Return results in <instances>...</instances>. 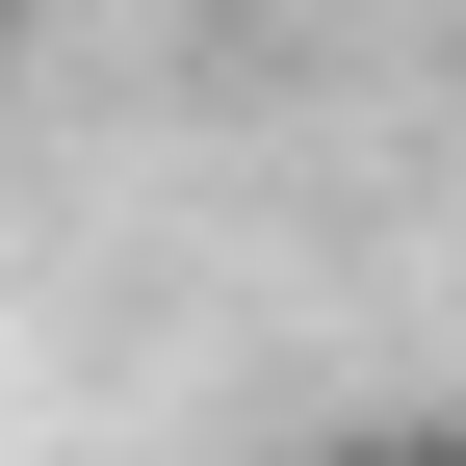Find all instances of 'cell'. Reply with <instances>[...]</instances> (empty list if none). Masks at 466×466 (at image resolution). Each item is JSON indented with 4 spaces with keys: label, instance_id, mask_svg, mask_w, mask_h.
I'll use <instances>...</instances> for the list:
<instances>
[{
    "label": "cell",
    "instance_id": "6da1fadb",
    "mask_svg": "<svg viewBox=\"0 0 466 466\" xmlns=\"http://www.w3.org/2000/svg\"><path fill=\"white\" fill-rule=\"evenodd\" d=\"M363 466H466V415H389V441H363Z\"/></svg>",
    "mask_w": 466,
    "mask_h": 466
}]
</instances>
